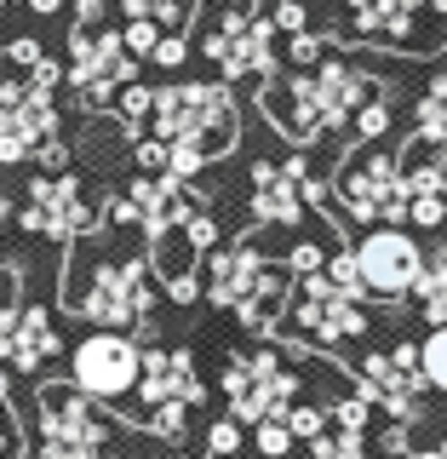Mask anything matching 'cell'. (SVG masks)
Instances as JSON below:
<instances>
[{
  "label": "cell",
  "mask_w": 447,
  "mask_h": 459,
  "mask_svg": "<svg viewBox=\"0 0 447 459\" xmlns=\"http://www.w3.org/2000/svg\"><path fill=\"white\" fill-rule=\"evenodd\" d=\"M281 322H287V333L322 344V351H333V344L356 339L367 327L362 322V299L344 293L339 281H327L322 270H315V276H298L293 299H287V310H281Z\"/></svg>",
  "instance_id": "cell-10"
},
{
  "label": "cell",
  "mask_w": 447,
  "mask_h": 459,
  "mask_svg": "<svg viewBox=\"0 0 447 459\" xmlns=\"http://www.w3.org/2000/svg\"><path fill=\"white\" fill-rule=\"evenodd\" d=\"M64 305L104 327H143L155 310V287L150 264L126 247V236H86L69 253V276H64Z\"/></svg>",
  "instance_id": "cell-2"
},
{
  "label": "cell",
  "mask_w": 447,
  "mask_h": 459,
  "mask_svg": "<svg viewBox=\"0 0 447 459\" xmlns=\"http://www.w3.org/2000/svg\"><path fill=\"white\" fill-rule=\"evenodd\" d=\"M195 195L184 190V178H150V172H143V178L133 184V190L126 195H115L109 201V219L115 224H133V230H150V236H167V230H178V224H190L195 219Z\"/></svg>",
  "instance_id": "cell-16"
},
{
  "label": "cell",
  "mask_w": 447,
  "mask_h": 459,
  "mask_svg": "<svg viewBox=\"0 0 447 459\" xmlns=\"http://www.w3.org/2000/svg\"><path fill=\"white\" fill-rule=\"evenodd\" d=\"M115 12H121L115 0H81V12H75L64 75H69V86H75L81 104H109L121 86L138 81V57L121 47Z\"/></svg>",
  "instance_id": "cell-4"
},
{
  "label": "cell",
  "mask_w": 447,
  "mask_h": 459,
  "mask_svg": "<svg viewBox=\"0 0 447 459\" xmlns=\"http://www.w3.org/2000/svg\"><path fill=\"white\" fill-rule=\"evenodd\" d=\"M0 219H6V201H0Z\"/></svg>",
  "instance_id": "cell-38"
},
{
  "label": "cell",
  "mask_w": 447,
  "mask_h": 459,
  "mask_svg": "<svg viewBox=\"0 0 447 459\" xmlns=\"http://www.w3.org/2000/svg\"><path fill=\"white\" fill-rule=\"evenodd\" d=\"M138 368H143V351L126 333H115V327H104V333H86L75 344V385L86 396L98 402H121L138 391Z\"/></svg>",
  "instance_id": "cell-14"
},
{
  "label": "cell",
  "mask_w": 447,
  "mask_h": 459,
  "mask_svg": "<svg viewBox=\"0 0 447 459\" xmlns=\"http://www.w3.org/2000/svg\"><path fill=\"white\" fill-rule=\"evenodd\" d=\"M333 190L344 201V212L362 224H408V178H401V155L391 150H356L339 167Z\"/></svg>",
  "instance_id": "cell-7"
},
{
  "label": "cell",
  "mask_w": 447,
  "mask_h": 459,
  "mask_svg": "<svg viewBox=\"0 0 447 459\" xmlns=\"http://www.w3.org/2000/svg\"><path fill=\"white\" fill-rule=\"evenodd\" d=\"M315 201V178L305 167V155H287V161H258L253 167V212L270 224H298L305 207Z\"/></svg>",
  "instance_id": "cell-18"
},
{
  "label": "cell",
  "mask_w": 447,
  "mask_h": 459,
  "mask_svg": "<svg viewBox=\"0 0 447 459\" xmlns=\"http://www.w3.org/2000/svg\"><path fill=\"white\" fill-rule=\"evenodd\" d=\"M115 109H121V121H133V126H150V115H155V86H121L115 92Z\"/></svg>",
  "instance_id": "cell-29"
},
{
  "label": "cell",
  "mask_w": 447,
  "mask_h": 459,
  "mask_svg": "<svg viewBox=\"0 0 447 459\" xmlns=\"http://www.w3.org/2000/svg\"><path fill=\"white\" fill-rule=\"evenodd\" d=\"M236 104L212 81H184V86H155V115L150 138L167 143V178H195L207 161L236 150Z\"/></svg>",
  "instance_id": "cell-3"
},
{
  "label": "cell",
  "mask_w": 447,
  "mask_h": 459,
  "mask_svg": "<svg viewBox=\"0 0 447 459\" xmlns=\"http://www.w3.org/2000/svg\"><path fill=\"white\" fill-rule=\"evenodd\" d=\"M413 133L425 143H436V150H447V75H430L419 109H413Z\"/></svg>",
  "instance_id": "cell-20"
},
{
  "label": "cell",
  "mask_w": 447,
  "mask_h": 459,
  "mask_svg": "<svg viewBox=\"0 0 447 459\" xmlns=\"http://www.w3.org/2000/svg\"><path fill=\"white\" fill-rule=\"evenodd\" d=\"M40 454L47 459H126V430L81 385H40Z\"/></svg>",
  "instance_id": "cell-5"
},
{
  "label": "cell",
  "mask_w": 447,
  "mask_h": 459,
  "mask_svg": "<svg viewBox=\"0 0 447 459\" xmlns=\"http://www.w3.org/2000/svg\"><path fill=\"white\" fill-rule=\"evenodd\" d=\"M57 356V327L47 310H0V362L12 368H47Z\"/></svg>",
  "instance_id": "cell-19"
},
{
  "label": "cell",
  "mask_w": 447,
  "mask_h": 459,
  "mask_svg": "<svg viewBox=\"0 0 447 459\" xmlns=\"http://www.w3.org/2000/svg\"><path fill=\"white\" fill-rule=\"evenodd\" d=\"M201 52H207V64L224 81H270L276 75V29L253 6H224L212 18L207 40H201Z\"/></svg>",
  "instance_id": "cell-8"
},
{
  "label": "cell",
  "mask_w": 447,
  "mask_h": 459,
  "mask_svg": "<svg viewBox=\"0 0 447 459\" xmlns=\"http://www.w3.org/2000/svg\"><path fill=\"white\" fill-rule=\"evenodd\" d=\"M224 396L236 408L241 425H258V420H281L298 396V373L281 362L276 351H247V356H229L224 368Z\"/></svg>",
  "instance_id": "cell-11"
},
{
  "label": "cell",
  "mask_w": 447,
  "mask_h": 459,
  "mask_svg": "<svg viewBox=\"0 0 447 459\" xmlns=\"http://www.w3.org/2000/svg\"><path fill=\"white\" fill-rule=\"evenodd\" d=\"M207 293L212 305L236 310L241 322L270 327L287 310V270L270 264L253 241H236V247H212L207 253Z\"/></svg>",
  "instance_id": "cell-6"
},
{
  "label": "cell",
  "mask_w": 447,
  "mask_h": 459,
  "mask_svg": "<svg viewBox=\"0 0 447 459\" xmlns=\"http://www.w3.org/2000/svg\"><path fill=\"white\" fill-rule=\"evenodd\" d=\"M310 459H367V454H362V430H344V425H327L322 437L310 442Z\"/></svg>",
  "instance_id": "cell-23"
},
{
  "label": "cell",
  "mask_w": 447,
  "mask_h": 459,
  "mask_svg": "<svg viewBox=\"0 0 447 459\" xmlns=\"http://www.w3.org/2000/svg\"><path fill=\"white\" fill-rule=\"evenodd\" d=\"M442 454H447V442H442Z\"/></svg>",
  "instance_id": "cell-41"
},
{
  "label": "cell",
  "mask_w": 447,
  "mask_h": 459,
  "mask_svg": "<svg viewBox=\"0 0 447 459\" xmlns=\"http://www.w3.org/2000/svg\"><path fill=\"white\" fill-rule=\"evenodd\" d=\"M391 121H396L391 92H379V98H367V104L356 109V126H350V133L362 138V143H373V138H384V133H391Z\"/></svg>",
  "instance_id": "cell-24"
},
{
  "label": "cell",
  "mask_w": 447,
  "mask_h": 459,
  "mask_svg": "<svg viewBox=\"0 0 447 459\" xmlns=\"http://www.w3.org/2000/svg\"><path fill=\"white\" fill-rule=\"evenodd\" d=\"M419 396H425V368H419V351H413V344H396V351L362 362V402L367 408L413 420V413H419Z\"/></svg>",
  "instance_id": "cell-17"
},
{
  "label": "cell",
  "mask_w": 447,
  "mask_h": 459,
  "mask_svg": "<svg viewBox=\"0 0 447 459\" xmlns=\"http://www.w3.org/2000/svg\"><path fill=\"white\" fill-rule=\"evenodd\" d=\"M425 247L408 236V230L384 224V230H367L362 247H356V270H362V293L373 299H408L419 293V276H425Z\"/></svg>",
  "instance_id": "cell-12"
},
{
  "label": "cell",
  "mask_w": 447,
  "mask_h": 459,
  "mask_svg": "<svg viewBox=\"0 0 447 459\" xmlns=\"http://www.w3.org/2000/svg\"><path fill=\"white\" fill-rule=\"evenodd\" d=\"M52 138H57V104H52V92H35L23 75L18 81H0V167L35 161Z\"/></svg>",
  "instance_id": "cell-13"
},
{
  "label": "cell",
  "mask_w": 447,
  "mask_h": 459,
  "mask_svg": "<svg viewBox=\"0 0 447 459\" xmlns=\"http://www.w3.org/2000/svg\"><path fill=\"white\" fill-rule=\"evenodd\" d=\"M207 448L219 454V459H229V454L241 448V425H236V420H219V425L207 430Z\"/></svg>",
  "instance_id": "cell-32"
},
{
  "label": "cell",
  "mask_w": 447,
  "mask_h": 459,
  "mask_svg": "<svg viewBox=\"0 0 447 459\" xmlns=\"http://www.w3.org/2000/svg\"><path fill=\"white\" fill-rule=\"evenodd\" d=\"M35 161H40V167H47V172H64V167H69V143H64V138H52V143H47V150H40V155H35Z\"/></svg>",
  "instance_id": "cell-36"
},
{
  "label": "cell",
  "mask_w": 447,
  "mask_h": 459,
  "mask_svg": "<svg viewBox=\"0 0 447 459\" xmlns=\"http://www.w3.org/2000/svg\"><path fill=\"white\" fill-rule=\"evenodd\" d=\"M379 92L384 86L373 75H362L350 57L327 52L315 69H293V75H281V81L276 75L258 81V109L281 126V138L322 143V138L344 133V126H356V109Z\"/></svg>",
  "instance_id": "cell-1"
},
{
  "label": "cell",
  "mask_w": 447,
  "mask_h": 459,
  "mask_svg": "<svg viewBox=\"0 0 447 459\" xmlns=\"http://www.w3.org/2000/svg\"><path fill=\"white\" fill-rule=\"evenodd\" d=\"M0 12H6V0H0Z\"/></svg>",
  "instance_id": "cell-39"
},
{
  "label": "cell",
  "mask_w": 447,
  "mask_h": 459,
  "mask_svg": "<svg viewBox=\"0 0 447 459\" xmlns=\"http://www.w3.org/2000/svg\"><path fill=\"white\" fill-rule=\"evenodd\" d=\"M138 402H143V425H150L155 437H184V413L201 402L195 356L190 351H143Z\"/></svg>",
  "instance_id": "cell-9"
},
{
  "label": "cell",
  "mask_w": 447,
  "mask_h": 459,
  "mask_svg": "<svg viewBox=\"0 0 447 459\" xmlns=\"http://www.w3.org/2000/svg\"><path fill=\"white\" fill-rule=\"evenodd\" d=\"M23 437H18V420L6 413V391H0V459H18Z\"/></svg>",
  "instance_id": "cell-33"
},
{
  "label": "cell",
  "mask_w": 447,
  "mask_h": 459,
  "mask_svg": "<svg viewBox=\"0 0 447 459\" xmlns=\"http://www.w3.org/2000/svg\"><path fill=\"white\" fill-rule=\"evenodd\" d=\"M413 459H447V454L442 448H425V454H413Z\"/></svg>",
  "instance_id": "cell-37"
},
{
  "label": "cell",
  "mask_w": 447,
  "mask_h": 459,
  "mask_svg": "<svg viewBox=\"0 0 447 459\" xmlns=\"http://www.w3.org/2000/svg\"><path fill=\"white\" fill-rule=\"evenodd\" d=\"M6 57H12L18 69H29V64L40 57V40H35V35H18V40H6Z\"/></svg>",
  "instance_id": "cell-35"
},
{
  "label": "cell",
  "mask_w": 447,
  "mask_h": 459,
  "mask_svg": "<svg viewBox=\"0 0 447 459\" xmlns=\"http://www.w3.org/2000/svg\"><path fill=\"white\" fill-rule=\"evenodd\" d=\"M281 420H287V430H293V442H315V437L327 430V420H333V408H310V402H293Z\"/></svg>",
  "instance_id": "cell-25"
},
{
  "label": "cell",
  "mask_w": 447,
  "mask_h": 459,
  "mask_svg": "<svg viewBox=\"0 0 447 459\" xmlns=\"http://www.w3.org/2000/svg\"><path fill=\"white\" fill-rule=\"evenodd\" d=\"M327 52H333V47H327L322 35H310V29H305V35H287V57H293V69H315Z\"/></svg>",
  "instance_id": "cell-31"
},
{
  "label": "cell",
  "mask_w": 447,
  "mask_h": 459,
  "mask_svg": "<svg viewBox=\"0 0 447 459\" xmlns=\"http://www.w3.org/2000/svg\"><path fill=\"white\" fill-rule=\"evenodd\" d=\"M253 442H258V454H264V459H281L287 448H293V430H287V420H258L253 425Z\"/></svg>",
  "instance_id": "cell-30"
},
{
  "label": "cell",
  "mask_w": 447,
  "mask_h": 459,
  "mask_svg": "<svg viewBox=\"0 0 447 459\" xmlns=\"http://www.w3.org/2000/svg\"><path fill=\"white\" fill-rule=\"evenodd\" d=\"M419 305L430 322H442L447 327V253H436L425 264V276H419Z\"/></svg>",
  "instance_id": "cell-22"
},
{
  "label": "cell",
  "mask_w": 447,
  "mask_h": 459,
  "mask_svg": "<svg viewBox=\"0 0 447 459\" xmlns=\"http://www.w3.org/2000/svg\"><path fill=\"white\" fill-rule=\"evenodd\" d=\"M264 12L276 35H305L310 29V0H264Z\"/></svg>",
  "instance_id": "cell-28"
},
{
  "label": "cell",
  "mask_w": 447,
  "mask_h": 459,
  "mask_svg": "<svg viewBox=\"0 0 447 459\" xmlns=\"http://www.w3.org/2000/svg\"><path fill=\"white\" fill-rule=\"evenodd\" d=\"M18 224L35 230V236H47V241H69V236H86V230H92V201H86L81 178H69V172H40V178L29 184V201H23Z\"/></svg>",
  "instance_id": "cell-15"
},
{
  "label": "cell",
  "mask_w": 447,
  "mask_h": 459,
  "mask_svg": "<svg viewBox=\"0 0 447 459\" xmlns=\"http://www.w3.org/2000/svg\"><path fill=\"white\" fill-rule=\"evenodd\" d=\"M161 35H167V29H161V23H150V18H126V23H121V47L133 52L138 64H143V57H155Z\"/></svg>",
  "instance_id": "cell-27"
},
{
  "label": "cell",
  "mask_w": 447,
  "mask_h": 459,
  "mask_svg": "<svg viewBox=\"0 0 447 459\" xmlns=\"http://www.w3.org/2000/svg\"><path fill=\"white\" fill-rule=\"evenodd\" d=\"M115 6H121L126 18H150V23H161L167 35H184V23L195 18V0H115Z\"/></svg>",
  "instance_id": "cell-21"
},
{
  "label": "cell",
  "mask_w": 447,
  "mask_h": 459,
  "mask_svg": "<svg viewBox=\"0 0 447 459\" xmlns=\"http://www.w3.org/2000/svg\"><path fill=\"white\" fill-rule=\"evenodd\" d=\"M172 459H184V454H172Z\"/></svg>",
  "instance_id": "cell-40"
},
{
  "label": "cell",
  "mask_w": 447,
  "mask_h": 459,
  "mask_svg": "<svg viewBox=\"0 0 447 459\" xmlns=\"http://www.w3.org/2000/svg\"><path fill=\"white\" fill-rule=\"evenodd\" d=\"M419 368H425L430 391H447V327H436V333L419 344Z\"/></svg>",
  "instance_id": "cell-26"
},
{
  "label": "cell",
  "mask_w": 447,
  "mask_h": 459,
  "mask_svg": "<svg viewBox=\"0 0 447 459\" xmlns=\"http://www.w3.org/2000/svg\"><path fill=\"white\" fill-rule=\"evenodd\" d=\"M184 57H190V47H184V35H161V47H155L150 64H161V69H178Z\"/></svg>",
  "instance_id": "cell-34"
}]
</instances>
